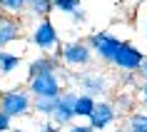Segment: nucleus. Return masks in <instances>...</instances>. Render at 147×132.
Masks as SVG:
<instances>
[{
  "mask_svg": "<svg viewBox=\"0 0 147 132\" xmlns=\"http://www.w3.org/2000/svg\"><path fill=\"white\" fill-rule=\"evenodd\" d=\"M32 92L28 87H10L0 92V110L8 112L13 120L15 117H28L32 112Z\"/></svg>",
  "mask_w": 147,
  "mask_h": 132,
  "instance_id": "1",
  "label": "nucleus"
},
{
  "mask_svg": "<svg viewBox=\"0 0 147 132\" xmlns=\"http://www.w3.org/2000/svg\"><path fill=\"white\" fill-rule=\"evenodd\" d=\"M57 55H60L62 65L70 67V70L87 67V65L92 62V57H95L92 47L87 45V40H67V42H62V45H60Z\"/></svg>",
  "mask_w": 147,
  "mask_h": 132,
  "instance_id": "2",
  "label": "nucleus"
},
{
  "mask_svg": "<svg viewBox=\"0 0 147 132\" xmlns=\"http://www.w3.org/2000/svg\"><path fill=\"white\" fill-rule=\"evenodd\" d=\"M28 42L30 45H35L38 50H42V53H50V50H60V32H57V28L53 25V20L50 18H42V20H38V25L30 30V35H28Z\"/></svg>",
  "mask_w": 147,
  "mask_h": 132,
  "instance_id": "3",
  "label": "nucleus"
},
{
  "mask_svg": "<svg viewBox=\"0 0 147 132\" xmlns=\"http://www.w3.org/2000/svg\"><path fill=\"white\" fill-rule=\"evenodd\" d=\"M125 40H120L117 35H112V32L107 30H100V32H90L87 35V45L92 47L95 57L100 62H107V65H112V60H115L117 50L122 47Z\"/></svg>",
  "mask_w": 147,
  "mask_h": 132,
  "instance_id": "4",
  "label": "nucleus"
},
{
  "mask_svg": "<svg viewBox=\"0 0 147 132\" xmlns=\"http://www.w3.org/2000/svg\"><path fill=\"white\" fill-rule=\"evenodd\" d=\"M28 90L32 92V97H57L65 90V85L57 72H45L28 80Z\"/></svg>",
  "mask_w": 147,
  "mask_h": 132,
  "instance_id": "5",
  "label": "nucleus"
},
{
  "mask_svg": "<svg viewBox=\"0 0 147 132\" xmlns=\"http://www.w3.org/2000/svg\"><path fill=\"white\" fill-rule=\"evenodd\" d=\"M75 82L80 85V92L92 95V97H102V95L110 92V80H107V75L100 72V70L80 72V75H75Z\"/></svg>",
  "mask_w": 147,
  "mask_h": 132,
  "instance_id": "6",
  "label": "nucleus"
},
{
  "mask_svg": "<svg viewBox=\"0 0 147 132\" xmlns=\"http://www.w3.org/2000/svg\"><path fill=\"white\" fill-rule=\"evenodd\" d=\"M78 95L75 90H62L60 95H57V100H55V112L50 120H55V122L60 125V127H67L72 120H78V115H75V102H78Z\"/></svg>",
  "mask_w": 147,
  "mask_h": 132,
  "instance_id": "7",
  "label": "nucleus"
},
{
  "mask_svg": "<svg viewBox=\"0 0 147 132\" xmlns=\"http://www.w3.org/2000/svg\"><path fill=\"white\" fill-rule=\"evenodd\" d=\"M145 55L135 42H127L125 40L122 47L117 50L115 60H112V67H117V70H132V72H140V67H142V60H145Z\"/></svg>",
  "mask_w": 147,
  "mask_h": 132,
  "instance_id": "8",
  "label": "nucleus"
},
{
  "mask_svg": "<svg viewBox=\"0 0 147 132\" xmlns=\"http://www.w3.org/2000/svg\"><path fill=\"white\" fill-rule=\"evenodd\" d=\"M117 110H115V105H112V100H97V105H95V110H92V115L87 117V122L92 125L97 132H102V130H107L110 125L117 120Z\"/></svg>",
  "mask_w": 147,
  "mask_h": 132,
  "instance_id": "9",
  "label": "nucleus"
},
{
  "mask_svg": "<svg viewBox=\"0 0 147 132\" xmlns=\"http://www.w3.org/2000/svg\"><path fill=\"white\" fill-rule=\"evenodd\" d=\"M20 38H23V20H20V15H8V13H3V15H0V50L13 45V42L20 40Z\"/></svg>",
  "mask_w": 147,
  "mask_h": 132,
  "instance_id": "10",
  "label": "nucleus"
},
{
  "mask_svg": "<svg viewBox=\"0 0 147 132\" xmlns=\"http://www.w3.org/2000/svg\"><path fill=\"white\" fill-rule=\"evenodd\" d=\"M60 67H62V60H60L57 53H42L35 60H30V65H28V80L35 77V75H45V72H57Z\"/></svg>",
  "mask_w": 147,
  "mask_h": 132,
  "instance_id": "11",
  "label": "nucleus"
},
{
  "mask_svg": "<svg viewBox=\"0 0 147 132\" xmlns=\"http://www.w3.org/2000/svg\"><path fill=\"white\" fill-rule=\"evenodd\" d=\"M20 62H23L20 53H10L8 47H3L0 50V75H13L20 67Z\"/></svg>",
  "mask_w": 147,
  "mask_h": 132,
  "instance_id": "12",
  "label": "nucleus"
},
{
  "mask_svg": "<svg viewBox=\"0 0 147 132\" xmlns=\"http://www.w3.org/2000/svg\"><path fill=\"white\" fill-rule=\"evenodd\" d=\"M125 127L130 132H147V110H135L125 117Z\"/></svg>",
  "mask_w": 147,
  "mask_h": 132,
  "instance_id": "13",
  "label": "nucleus"
},
{
  "mask_svg": "<svg viewBox=\"0 0 147 132\" xmlns=\"http://www.w3.org/2000/svg\"><path fill=\"white\" fill-rule=\"evenodd\" d=\"M53 10H55V0H30V3H28V13H30L32 18H38V20L50 18Z\"/></svg>",
  "mask_w": 147,
  "mask_h": 132,
  "instance_id": "14",
  "label": "nucleus"
},
{
  "mask_svg": "<svg viewBox=\"0 0 147 132\" xmlns=\"http://www.w3.org/2000/svg\"><path fill=\"white\" fill-rule=\"evenodd\" d=\"M112 105H115L117 115H130V112H135V95L132 92H115V100H112Z\"/></svg>",
  "mask_w": 147,
  "mask_h": 132,
  "instance_id": "15",
  "label": "nucleus"
},
{
  "mask_svg": "<svg viewBox=\"0 0 147 132\" xmlns=\"http://www.w3.org/2000/svg\"><path fill=\"white\" fill-rule=\"evenodd\" d=\"M95 105H97V100H95L92 95L80 92V95H78V102H75V115H78V117H85V120H87V117L92 115Z\"/></svg>",
  "mask_w": 147,
  "mask_h": 132,
  "instance_id": "16",
  "label": "nucleus"
},
{
  "mask_svg": "<svg viewBox=\"0 0 147 132\" xmlns=\"http://www.w3.org/2000/svg\"><path fill=\"white\" fill-rule=\"evenodd\" d=\"M55 100H57V97H35V100H32V112L40 115V117H53Z\"/></svg>",
  "mask_w": 147,
  "mask_h": 132,
  "instance_id": "17",
  "label": "nucleus"
},
{
  "mask_svg": "<svg viewBox=\"0 0 147 132\" xmlns=\"http://www.w3.org/2000/svg\"><path fill=\"white\" fill-rule=\"evenodd\" d=\"M142 77H140V72H132V70H120L117 72V85L120 87H132V90H137Z\"/></svg>",
  "mask_w": 147,
  "mask_h": 132,
  "instance_id": "18",
  "label": "nucleus"
},
{
  "mask_svg": "<svg viewBox=\"0 0 147 132\" xmlns=\"http://www.w3.org/2000/svg\"><path fill=\"white\" fill-rule=\"evenodd\" d=\"M28 3L30 0H0V10H5L8 15H23L28 13Z\"/></svg>",
  "mask_w": 147,
  "mask_h": 132,
  "instance_id": "19",
  "label": "nucleus"
},
{
  "mask_svg": "<svg viewBox=\"0 0 147 132\" xmlns=\"http://www.w3.org/2000/svg\"><path fill=\"white\" fill-rule=\"evenodd\" d=\"M78 8H80V0H55V10L65 13V15H72Z\"/></svg>",
  "mask_w": 147,
  "mask_h": 132,
  "instance_id": "20",
  "label": "nucleus"
},
{
  "mask_svg": "<svg viewBox=\"0 0 147 132\" xmlns=\"http://www.w3.org/2000/svg\"><path fill=\"white\" fill-rule=\"evenodd\" d=\"M65 132H97L90 122H70Z\"/></svg>",
  "mask_w": 147,
  "mask_h": 132,
  "instance_id": "21",
  "label": "nucleus"
},
{
  "mask_svg": "<svg viewBox=\"0 0 147 132\" xmlns=\"http://www.w3.org/2000/svg\"><path fill=\"white\" fill-rule=\"evenodd\" d=\"M10 130H13V117L0 110V132H10Z\"/></svg>",
  "mask_w": 147,
  "mask_h": 132,
  "instance_id": "22",
  "label": "nucleus"
},
{
  "mask_svg": "<svg viewBox=\"0 0 147 132\" xmlns=\"http://www.w3.org/2000/svg\"><path fill=\"white\" fill-rule=\"evenodd\" d=\"M137 102L147 110V80H142V82H140V87H137Z\"/></svg>",
  "mask_w": 147,
  "mask_h": 132,
  "instance_id": "23",
  "label": "nucleus"
},
{
  "mask_svg": "<svg viewBox=\"0 0 147 132\" xmlns=\"http://www.w3.org/2000/svg\"><path fill=\"white\" fill-rule=\"evenodd\" d=\"M38 132H60V125L55 122V120H50V117H47V122L40 125V130H38Z\"/></svg>",
  "mask_w": 147,
  "mask_h": 132,
  "instance_id": "24",
  "label": "nucleus"
},
{
  "mask_svg": "<svg viewBox=\"0 0 147 132\" xmlns=\"http://www.w3.org/2000/svg\"><path fill=\"white\" fill-rule=\"evenodd\" d=\"M70 18H72V23H75V25H82V23L87 20V15H85V10H82V8H78Z\"/></svg>",
  "mask_w": 147,
  "mask_h": 132,
  "instance_id": "25",
  "label": "nucleus"
},
{
  "mask_svg": "<svg viewBox=\"0 0 147 132\" xmlns=\"http://www.w3.org/2000/svg\"><path fill=\"white\" fill-rule=\"evenodd\" d=\"M140 77L147 80V55H145V60H142V67H140Z\"/></svg>",
  "mask_w": 147,
  "mask_h": 132,
  "instance_id": "26",
  "label": "nucleus"
},
{
  "mask_svg": "<svg viewBox=\"0 0 147 132\" xmlns=\"http://www.w3.org/2000/svg\"><path fill=\"white\" fill-rule=\"evenodd\" d=\"M112 132H130L127 127H117V130H112Z\"/></svg>",
  "mask_w": 147,
  "mask_h": 132,
  "instance_id": "27",
  "label": "nucleus"
},
{
  "mask_svg": "<svg viewBox=\"0 0 147 132\" xmlns=\"http://www.w3.org/2000/svg\"><path fill=\"white\" fill-rule=\"evenodd\" d=\"M145 38H147V20H145Z\"/></svg>",
  "mask_w": 147,
  "mask_h": 132,
  "instance_id": "28",
  "label": "nucleus"
},
{
  "mask_svg": "<svg viewBox=\"0 0 147 132\" xmlns=\"http://www.w3.org/2000/svg\"><path fill=\"white\" fill-rule=\"evenodd\" d=\"M10 132H25V130H18V127H15V130H10Z\"/></svg>",
  "mask_w": 147,
  "mask_h": 132,
  "instance_id": "29",
  "label": "nucleus"
}]
</instances>
